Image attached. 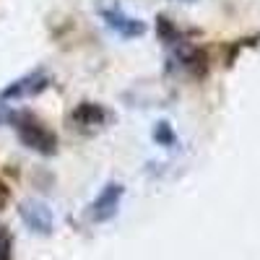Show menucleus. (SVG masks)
<instances>
[{
	"label": "nucleus",
	"instance_id": "nucleus-1",
	"mask_svg": "<svg viewBox=\"0 0 260 260\" xmlns=\"http://www.w3.org/2000/svg\"><path fill=\"white\" fill-rule=\"evenodd\" d=\"M11 120L16 122V133L26 148L37 151V154H45V156H52L57 151V138L50 127H45V122H39L31 115H21V117L13 115Z\"/></svg>",
	"mask_w": 260,
	"mask_h": 260
},
{
	"label": "nucleus",
	"instance_id": "nucleus-8",
	"mask_svg": "<svg viewBox=\"0 0 260 260\" xmlns=\"http://www.w3.org/2000/svg\"><path fill=\"white\" fill-rule=\"evenodd\" d=\"M154 138H156L159 143H169V141H172V130H169V125H167V122H159Z\"/></svg>",
	"mask_w": 260,
	"mask_h": 260
},
{
	"label": "nucleus",
	"instance_id": "nucleus-5",
	"mask_svg": "<svg viewBox=\"0 0 260 260\" xmlns=\"http://www.w3.org/2000/svg\"><path fill=\"white\" fill-rule=\"evenodd\" d=\"M102 18H104L107 26L115 29V31H117L120 37H125V39L141 37V34L146 31V24H143V21H138V18H133V16L122 13L120 8H107V11H102Z\"/></svg>",
	"mask_w": 260,
	"mask_h": 260
},
{
	"label": "nucleus",
	"instance_id": "nucleus-7",
	"mask_svg": "<svg viewBox=\"0 0 260 260\" xmlns=\"http://www.w3.org/2000/svg\"><path fill=\"white\" fill-rule=\"evenodd\" d=\"M0 260H13V237L8 226H0Z\"/></svg>",
	"mask_w": 260,
	"mask_h": 260
},
{
	"label": "nucleus",
	"instance_id": "nucleus-9",
	"mask_svg": "<svg viewBox=\"0 0 260 260\" xmlns=\"http://www.w3.org/2000/svg\"><path fill=\"white\" fill-rule=\"evenodd\" d=\"M8 198H11V190L6 187V182H0V208L8 203Z\"/></svg>",
	"mask_w": 260,
	"mask_h": 260
},
{
	"label": "nucleus",
	"instance_id": "nucleus-6",
	"mask_svg": "<svg viewBox=\"0 0 260 260\" xmlns=\"http://www.w3.org/2000/svg\"><path fill=\"white\" fill-rule=\"evenodd\" d=\"M107 120V112H104V107L94 104V102H83L78 104L76 110H73V122L86 127V125H102Z\"/></svg>",
	"mask_w": 260,
	"mask_h": 260
},
{
	"label": "nucleus",
	"instance_id": "nucleus-4",
	"mask_svg": "<svg viewBox=\"0 0 260 260\" xmlns=\"http://www.w3.org/2000/svg\"><path fill=\"white\" fill-rule=\"evenodd\" d=\"M47 81H50V76L45 73V71H31L29 76H24V78H18V81H13L8 89L3 91V96L6 99H24V96H37V94H42L47 89Z\"/></svg>",
	"mask_w": 260,
	"mask_h": 260
},
{
	"label": "nucleus",
	"instance_id": "nucleus-2",
	"mask_svg": "<svg viewBox=\"0 0 260 260\" xmlns=\"http://www.w3.org/2000/svg\"><path fill=\"white\" fill-rule=\"evenodd\" d=\"M122 195H125V187L120 182H110V185H104L102 192L96 195V198L91 201L89 206V216H91V221L96 224H104V221H110L117 216L120 211V203H122Z\"/></svg>",
	"mask_w": 260,
	"mask_h": 260
},
{
	"label": "nucleus",
	"instance_id": "nucleus-3",
	"mask_svg": "<svg viewBox=\"0 0 260 260\" xmlns=\"http://www.w3.org/2000/svg\"><path fill=\"white\" fill-rule=\"evenodd\" d=\"M18 216L34 234H50L55 229V216H52V208L42 201H24L18 206Z\"/></svg>",
	"mask_w": 260,
	"mask_h": 260
},
{
	"label": "nucleus",
	"instance_id": "nucleus-10",
	"mask_svg": "<svg viewBox=\"0 0 260 260\" xmlns=\"http://www.w3.org/2000/svg\"><path fill=\"white\" fill-rule=\"evenodd\" d=\"M6 117H13V115L8 112V107H6V104H0V122H3Z\"/></svg>",
	"mask_w": 260,
	"mask_h": 260
}]
</instances>
